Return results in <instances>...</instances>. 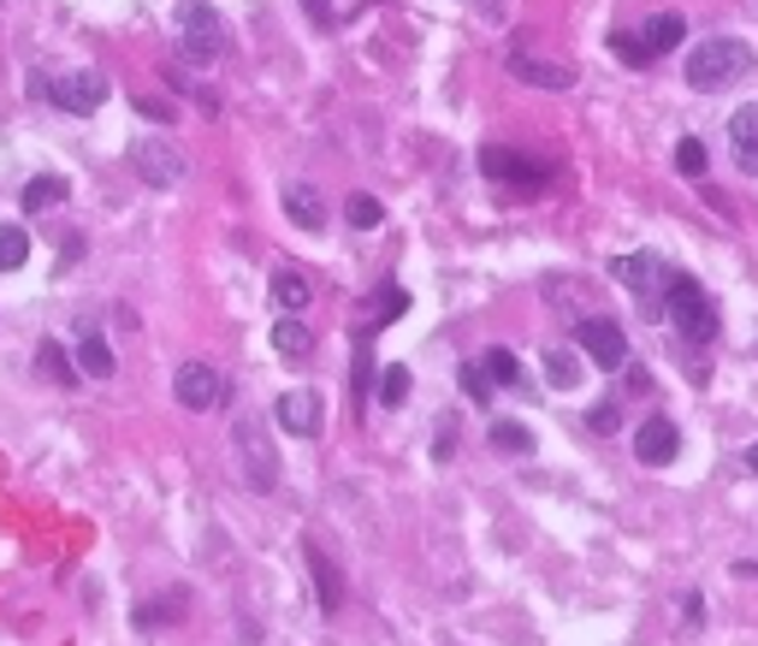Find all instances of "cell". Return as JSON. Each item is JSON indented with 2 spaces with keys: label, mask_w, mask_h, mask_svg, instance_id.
Here are the masks:
<instances>
[{
  "label": "cell",
  "mask_w": 758,
  "mask_h": 646,
  "mask_svg": "<svg viewBox=\"0 0 758 646\" xmlns=\"http://www.w3.org/2000/svg\"><path fill=\"white\" fill-rule=\"evenodd\" d=\"M611 274L623 279L634 297H641V315L646 320H664L669 315V267L658 262V255H646V249L641 255H616Z\"/></svg>",
  "instance_id": "3"
},
{
  "label": "cell",
  "mask_w": 758,
  "mask_h": 646,
  "mask_svg": "<svg viewBox=\"0 0 758 646\" xmlns=\"http://www.w3.org/2000/svg\"><path fill=\"white\" fill-rule=\"evenodd\" d=\"M457 457V416H439V433H433V463H451Z\"/></svg>",
  "instance_id": "32"
},
{
  "label": "cell",
  "mask_w": 758,
  "mask_h": 646,
  "mask_svg": "<svg viewBox=\"0 0 758 646\" xmlns=\"http://www.w3.org/2000/svg\"><path fill=\"white\" fill-rule=\"evenodd\" d=\"M747 469H752V474H758V445H752V451H747Z\"/></svg>",
  "instance_id": "37"
},
{
  "label": "cell",
  "mask_w": 758,
  "mask_h": 646,
  "mask_svg": "<svg viewBox=\"0 0 758 646\" xmlns=\"http://www.w3.org/2000/svg\"><path fill=\"white\" fill-rule=\"evenodd\" d=\"M368 373H373V356H368V345H356V398L368 392Z\"/></svg>",
  "instance_id": "35"
},
{
  "label": "cell",
  "mask_w": 758,
  "mask_h": 646,
  "mask_svg": "<svg viewBox=\"0 0 758 646\" xmlns=\"http://www.w3.org/2000/svg\"><path fill=\"white\" fill-rule=\"evenodd\" d=\"M30 95L54 101L65 113H95L107 101V78L101 72H60V78H30Z\"/></svg>",
  "instance_id": "6"
},
{
  "label": "cell",
  "mask_w": 758,
  "mask_h": 646,
  "mask_svg": "<svg viewBox=\"0 0 758 646\" xmlns=\"http://www.w3.org/2000/svg\"><path fill=\"white\" fill-rule=\"evenodd\" d=\"M682 37H687V19H682V12H652V19L641 24V37H611V48H616L628 65H652L658 54H669Z\"/></svg>",
  "instance_id": "7"
},
{
  "label": "cell",
  "mask_w": 758,
  "mask_h": 646,
  "mask_svg": "<svg viewBox=\"0 0 758 646\" xmlns=\"http://www.w3.org/2000/svg\"><path fill=\"white\" fill-rule=\"evenodd\" d=\"M669 320H676V332L687 338V345H711L717 338L711 297H705V285L687 279V274H669Z\"/></svg>",
  "instance_id": "4"
},
{
  "label": "cell",
  "mask_w": 758,
  "mask_h": 646,
  "mask_svg": "<svg viewBox=\"0 0 758 646\" xmlns=\"http://www.w3.org/2000/svg\"><path fill=\"white\" fill-rule=\"evenodd\" d=\"M480 368H486L492 386H522V362H515V350H504V345H492L480 356Z\"/></svg>",
  "instance_id": "23"
},
{
  "label": "cell",
  "mask_w": 758,
  "mask_h": 646,
  "mask_svg": "<svg viewBox=\"0 0 758 646\" xmlns=\"http://www.w3.org/2000/svg\"><path fill=\"white\" fill-rule=\"evenodd\" d=\"M510 72L522 78V83H533V90H568V83H575V72H563V65L533 60V54H522V48L510 54Z\"/></svg>",
  "instance_id": "17"
},
{
  "label": "cell",
  "mask_w": 758,
  "mask_h": 646,
  "mask_svg": "<svg viewBox=\"0 0 758 646\" xmlns=\"http://www.w3.org/2000/svg\"><path fill=\"white\" fill-rule=\"evenodd\" d=\"M232 451H237V469H244L249 492H273V486H279V445H273V428H267L262 410H237Z\"/></svg>",
  "instance_id": "2"
},
{
  "label": "cell",
  "mask_w": 758,
  "mask_h": 646,
  "mask_svg": "<svg viewBox=\"0 0 758 646\" xmlns=\"http://www.w3.org/2000/svg\"><path fill=\"white\" fill-rule=\"evenodd\" d=\"M587 421H593V433H616V421H623V410H616V403H598V410H593Z\"/></svg>",
  "instance_id": "34"
},
{
  "label": "cell",
  "mask_w": 758,
  "mask_h": 646,
  "mask_svg": "<svg viewBox=\"0 0 758 646\" xmlns=\"http://www.w3.org/2000/svg\"><path fill=\"white\" fill-rule=\"evenodd\" d=\"M131 161H136V178L154 184V191H178L184 173H190V161H184L166 137H143V143L131 148Z\"/></svg>",
  "instance_id": "8"
},
{
  "label": "cell",
  "mask_w": 758,
  "mask_h": 646,
  "mask_svg": "<svg viewBox=\"0 0 758 646\" xmlns=\"http://www.w3.org/2000/svg\"><path fill=\"white\" fill-rule=\"evenodd\" d=\"M492 451H504V457H527V451H533V433L522 428V421H492Z\"/></svg>",
  "instance_id": "26"
},
{
  "label": "cell",
  "mask_w": 758,
  "mask_h": 646,
  "mask_svg": "<svg viewBox=\"0 0 758 646\" xmlns=\"http://www.w3.org/2000/svg\"><path fill=\"white\" fill-rule=\"evenodd\" d=\"M178 37H184V54L196 65H214L226 54V19H219L208 0H184L178 7Z\"/></svg>",
  "instance_id": "5"
},
{
  "label": "cell",
  "mask_w": 758,
  "mask_h": 646,
  "mask_svg": "<svg viewBox=\"0 0 758 646\" xmlns=\"http://www.w3.org/2000/svg\"><path fill=\"white\" fill-rule=\"evenodd\" d=\"M409 386H416V380H409V368H403V362H391L386 373H379V403H386V410H403Z\"/></svg>",
  "instance_id": "28"
},
{
  "label": "cell",
  "mask_w": 758,
  "mask_h": 646,
  "mask_svg": "<svg viewBox=\"0 0 758 646\" xmlns=\"http://www.w3.org/2000/svg\"><path fill=\"white\" fill-rule=\"evenodd\" d=\"M480 166H486V178H504V184H545V178H551L545 161L515 155V148H486V155H480Z\"/></svg>",
  "instance_id": "13"
},
{
  "label": "cell",
  "mask_w": 758,
  "mask_h": 646,
  "mask_svg": "<svg viewBox=\"0 0 758 646\" xmlns=\"http://www.w3.org/2000/svg\"><path fill=\"white\" fill-rule=\"evenodd\" d=\"M303 7H308V19H315V24H332V0H303Z\"/></svg>",
  "instance_id": "36"
},
{
  "label": "cell",
  "mask_w": 758,
  "mask_h": 646,
  "mask_svg": "<svg viewBox=\"0 0 758 646\" xmlns=\"http://www.w3.org/2000/svg\"><path fill=\"white\" fill-rule=\"evenodd\" d=\"M403 309H409V297L398 291V285H391V291H386V297H373V315H379V327H391V320H398Z\"/></svg>",
  "instance_id": "33"
},
{
  "label": "cell",
  "mask_w": 758,
  "mask_h": 646,
  "mask_svg": "<svg viewBox=\"0 0 758 646\" xmlns=\"http://www.w3.org/2000/svg\"><path fill=\"white\" fill-rule=\"evenodd\" d=\"M65 191H72V184H65L60 173H42V178L24 184V208L42 214V208H54V202H65Z\"/></svg>",
  "instance_id": "22"
},
{
  "label": "cell",
  "mask_w": 758,
  "mask_h": 646,
  "mask_svg": "<svg viewBox=\"0 0 758 646\" xmlns=\"http://www.w3.org/2000/svg\"><path fill=\"white\" fill-rule=\"evenodd\" d=\"M308 297H315V291H308V279L297 274V267H279V274H273V303H279L285 315H303Z\"/></svg>",
  "instance_id": "21"
},
{
  "label": "cell",
  "mask_w": 758,
  "mask_h": 646,
  "mask_svg": "<svg viewBox=\"0 0 758 646\" xmlns=\"http://www.w3.org/2000/svg\"><path fill=\"white\" fill-rule=\"evenodd\" d=\"M545 380L557 386V392H575V386H581V362L568 350H545Z\"/></svg>",
  "instance_id": "27"
},
{
  "label": "cell",
  "mask_w": 758,
  "mask_h": 646,
  "mask_svg": "<svg viewBox=\"0 0 758 646\" xmlns=\"http://www.w3.org/2000/svg\"><path fill=\"white\" fill-rule=\"evenodd\" d=\"M729 143H735V166L758 178V101L735 107V119H729Z\"/></svg>",
  "instance_id": "14"
},
{
  "label": "cell",
  "mask_w": 758,
  "mask_h": 646,
  "mask_svg": "<svg viewBox=\"0 0 758 646\" xmlns=\"http://www.w3.org/2000/svg\"><path fill=\"white\" fill-rule=\"evenodd\" d=\"M184 611H190V593H184V587H166L161 599L136 605V611H131V623H136V628H166V623H178Z\"/></svg>",
  "instance_id": "16"
},
{
  "label": "cell",
  "mask_w": 758,
  "mask_h": 646,
  "mask_svg": "<svg viewBox=\"0 0 758 646\" xmlns=\"http://www.w3.org/2000/svg\"><path fill=\"white\" fill-rule=\"evenodd\" d=\"M273 350H279L285 362H308V350H315V332H308L297 315H279V327H273Z\"/></svg>",
  "instance_id": "18"
},
{
  "label": "cell",
  "mask_w": 758,
  "mask_h": 646,
  "mask_svg": "<svg viewBox=\"0 0 758 646\" xmlns=\"http://www.w3.org/2000/svg\"><path fill=\"white\" fill-rule=\"evenodd\" d=\"M457 386H462V392H469L474 403H492V380H486V368L462 362V368H457Z\"/></svg>",
  "instance_id": "31"
},
{
  "label": "cell",
  "mask_w": 758,
  "mask_h": 646,
  "mask_svg": "<svg viewBox=\"0 0 758 646\" xmlns=\"http://www.w3.org/2000/svg\"><path fill=\"white\" fill-rule=\"evenodd\" d=\"M676 451H682L676 421H669V416H646L641 433H634V457H641L646 469H664V463H676Z\"/></svg>",
  "instance_id": "11"
},
{
  "label": "cell",
  "mask_w": 758,
  "mask_h": 646,
  "mask_svg": "<svg viewBox=\"0 0 758 646\" xmlns=\"http://www.w3.org/2000/svg\"><path fill=\"white\" fill-rule=\"evenodd\" d=\"M676 173L682 178H705V143L699 137H682L676 143Z\"/></svg>",
  "instance_id": "30"
},
{
  "label": "cell",
  "mask_w": 758,
  "mask_h": 646,
  "mask_svg": "<svg viewBox=\"0 0 758 646\" xmlns=\"http://www.w3.org/2000/svg\"><path fill=\"white\" fill-rule=\"evenodd\" d=\"M37 368H42L54 386H72L78 373H83V368H72V362H65V350L54 345V338H42V345H37Z\"/></svg>",
  "instance_id": "24"
},
{
  "label": "cell",
  "mask_w": 758,
  "mask_h": 646,
  "mask_svg": "<svg viewBox=\"0 0 758 646\" xmlns=\"http://www.w3.org/2000/svg\"><path fill=\"white\" fill-rule=\"evenodd\" d=\"M273 421H279L285 433H297V439H315L320 433V398L308 392V386H297V392H285L279 403H273Z\"/></svg>",
  "instance_id": "12"
},
{
  "label": "cell",
  "mask_w": 758,
  "mask_h": 646,
  "mask_svg": "<svg viewBox=\"0 0 758 646\" xmlns=\"http://www.w3.org/2000/svg\"><path fill=\"white\" fill-rule=\"evenodd\" d=\"M308 570H315V587H320V611L332 617V611L344 605V575L326 564V552L320 546H308Z\"/></svg>",
  "instance_id": "20"
},
{
  "label": "cell",
  "mask_w": 758,
  "mask_h": 646,
  "mask_svg": "<svg viewBox=\"0 0 758 646\" xmlns=\"http://www.w3.org/2000/svg\"><path fill=\"white\" fill-rule=\"evenodd\" d=\"M575 345H581V356H593V368H623L628 362V338H623V327L616 320H605V315H587V320H575Z\"/></svg>",
  "instance_id": "9"
},
{
  "label": "cell",
  "mask_w": 758,
  "mask_h": 646,
  "mask_svg": "<svg viewBox=\"0 0 758 646\" xmlns=\"http://www.w3.org/2000/svg\"><path fill=\"white\" fill-rule=\"evenodd\" d=\"M172 398H178L184 410H219V403H226V380H219V368H208V362H184L172 373Z\"/></svg>",
  "instance_id": "10"
},
{
  "label": "cell",
  "mask_w": 758,
  "mask_h": 646,
  "mask_svg": "<svg viewBox=\"0 0 758 646\" xmlns=\"http://www.w3.org/2000/svg\"><path fill=\"white\" fill-rule=\"evenodd\" d=\"M285 214H290V226L297 232H320L326 226V202H320V191L315 184H285Z\"/></svg>",
  "instance_id": "15"
},
{
  "label": "cell",
  "mask_w": 758,
  "mask_h": 646,
  "mask_svg": "<svg viewBox=\"0 0 758 646\" xmlns=\"http://www.w3.org/2000/svg\"><path fill=\"white\" fill-rule=\"evenodd\" d=\"M78 368L90 373V380H113V350H107V338H101L95 327H83V345H78Z\"/></svg>",
  "instance_id": "19"
},
{
  "label": "cell",
  "mask_w": 758,
  "mask_h": 646,
  "mask_svg": "<svg viewBox=\"0 0 758 646\" xmlns=\"http://www.w3.org/2000/svg\"><path fill=\"white\" fill-rule=\"evenodd\" d=\"M752 72V48L747 42H735V37H705L699 48H687V90H699V95H717V90H729L735 78H747Z\"/></svg>",
  "instance_id": "1"
},
{
  "label": "cell",
  "mask_w": 758,
  "mask_h": 646,
  "mask_svg": "<svg viewBox=\"0 0 758 646\" xmlns=\"http://www.w3.org/2000/svg\"><path fill=\"white\" fill-rule=\"evenodd\" d=\"M24 262H30V237H24V226H0V274H19Z\"/></svg>",
  "instance_id": "25"
},
{
  "label": "cell",
  "mask_w": 758,
  "mask_h": 646,
  "mask_svg": "<svg viewBox=\"0 0 758 646\" xmlns=\"http://www.w3.org/2000/svg\"><path fill=\"white\" fill-rule=\"evenodd\" d=\"M344 219H350L356 232H373L379 219H386V208H379L373 196H350V202H344Z\"/></svg>",
  "instance_id": "29"
}]
</instances>
